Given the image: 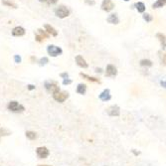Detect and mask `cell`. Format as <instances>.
<instances>
[{
  "label": "cell",
  "mask_w": 166,
  "mask_h": 166,
  "mask_svg": "<svg viewBox=\"0 0 166 166\" xmlns=\"http://www.w3.org/2000/svg\"><path fill=\"white\" fill-rule=\"evenodd\" d=\"M107 22L109 23V24H114V25H118L120 23V18H118V14L113 13V14H109V17L107 18Z\"/></svg>",
  "instance_id": "cell-10"
},
{
  "label": "cell",
  "mask_w": 166,
  "mask_h": 166,
  "mask_svg": "<svg viewBox=\"0 0 166 166\" xmlns=\"http://www.w3.org/2000/svg\"><path fill=\"white\" fill-rule=\"evenodd\" d=\"M45 89L49 93H52L60 91V88H59V86H58L57 82H54V81L45 82Z\"/></svg>",
  "instance_id": "cell-5"
},
{
  "label": "cell",
  "mask_w": 166,
  "mask_h": 166,
  "mask_svg": "<svg viewBox=\"0 0 166 166\" xmlns=\"http://www.w3.org/2000/svg\"><path fill=\"white\" fill-rule=\"evenodd\" d=\"M76 63H77V65H78L79 67L83 68V69H86V68L89 67L86 61L84 59L83 56H81V55H78L76 57Z\"/></svg>",
  "instance_id": "cell-11"
},
{
  "label": "cell",
  "mask_w": 166,
  "mask_h": 166,
  "mask_svg": "<svg viewBox=\"0 0 166 166\" xmlns=\"http://www.w3.org/2000/svg\"><path fill=\"white\" fill-rule=\"evenodd\" d=\"M132 152H133V153H134V154H135V155H139V154H140V152H139V151H138V152H136V151H135V150H134V149H133V150H132Z\"/></svg>",
  "instance_id": "cell-35"
},
{
  "label": "cell",
  "mask_w": 166,
  "mask_h": 166,
  "mask_svg": "<svg viewBox=\"0 0 166 166\" xmlns=\"http://www.w3.org/2000/svg\"><path fill=\"white\" fill-rule=\"evenodd\" d=\"M44 28H45L46 32L49 35H52V36H54V37L58 36V31L53 26H51V25H49V24H45L44 25Z\"/></svg>",
  "instance_id": "cell-14"
},
{
  "label": "cell",
  "mask_w": 166,
  "mask_h": 166,
  "mask_svg": "<svg viewBox=\"0 0 166 166\" xmlns=\"http://www.w3.org/2000/svg\"><path fill=\"white\" fill-rule=\"evenodd\" d=\"M11 132L9 131L7 128H0V138L3 136H7V135H10Z\"/></svg>",
  "instance_id": "cell-23"
},
{
  "label": "cell",
  "mask_w": 166,
  "mask_h": 166,
  "mask_svg": "<svg viewBox=\"0 0 166 166\" xmlns=\"http://www.w3.org/2000/svg\"><path fill=\"white\" fill-rule=\"evenodd\" d=\"M165 3H166V0H157V1L154 2V3H153L152 8H153V9L162 8V7L165 6Z\"/></svg>",
  "instance_id": "cell-18"
},
{
  "label": "cell",
  "mask_w": 166,
  "mask_h": 166,
  "mask_svg": "<svg viewBox=\"0 0 166 166\" xmlns=\"http://www.w3.org/2000/svg\"><path fill=\"white\" fill-rule=\"evenodd\" d=\"M124 1H126V2H127V1H129V0H124Z\"/></svg>",
  "instance_id": "cell-37"
},
{
  "label": "cell",
  "mask_w": 166,
  "mask_h": 166,
  "mask_svg": "<svg viewBox=\"0 0 166 166\" xmlns=\"http://www.w3.org/2000/svg\"><path fill=\"white\" fill-rule=\"evenodd\" d=\"M37 34H39L40 36H42L44 39H48L49 37H50V35H49L48 33H46L45 31H43L42 29H38V33H37Z\"/></svg>",
  "instance_id": "cell-25"
},
{
  "label": "cell",
  "mask_w": 166,
  "mask_h": 166,
  "mask_svg": "<svg viewBox=\"0 0 166 166\" xmlns=\"http://www.w3.org/2000/svg\"><path fill=\"white\" fill-rule=\"evenodd\" d=\"M26 137L28 139H30V140H34L35 138L37 137V134H36V132H34V131H26Z\"/></svg>",
  "instance_id": "cell-22"
},
{
  "label": "cell",
  "mask_w": 166,
  "mask_h": 166,
  "mask_svg": "<svg viewBox=\"0 0 166 166\" xmlns=\"http://www.w3.org/2000/svg\"><path fill=\"white\" fill-rule=\"evenodd\" d=\"M25 33H26V32H25V29L23 27H21V26H17V27L13 28V30H12V35H13V36H15V37L24 36Z\"/></svg>",
  "instance_id": "cell-13"
},
{
  "label": "cell",
  "mask_w": 166,
  "mask_h": 166,
  "mask_svg": "<svg viewBox=\"0 0 166 166\" xmlns=\"http://www.w3.org/2000/svg\"><path fill=\"white\" fill-rule=\"evenodd\" d=\"M143 19L146 21L147 23H150L153 20V17L148 13H143Z\"/></svg>",
  "instance_id": "cell-24"
},
{
  "label": "cell",
  "mask_w": 166,
  "mask_h": 166,
  "mask_svg": "<svg viewBox=\"0 0 166 166\" xmlns=\"http://www.w3.org/2000/svg\"><path fill=\"white\" fill-rule=\"evenodd\" d=\"M2 4H3V5H5V6L11 7V8H14V9L17 8V5H16L14 2L10 1V0H2Z\"/></svg>",
  "instance_id": "cell-20"
},
{
  "label": "cell",
  "mask_w": 166,
  "mask_h": 166,
  "mask_svg": "<svg viewBox=\"0 0 166 166\" xmlns=\"http://www.w3.org/2000/svg\"><path fill=\"white\" fill-rule=\"evenodd\" d=\"M80 76L82 77V78L86 79V80H88V81H90V82H93V83H99V84L100 83V81L99 80V79L93 78V77H91V76H88V75H86V74L81 73Z\"/></svg>",
  "instance_id": "cell-17"
},
{
  "label": "cell",
  "mask_w": 166,
  "mask_h": 166,
  "mask_svg": "<svg viewBox=\"0 0 166 166\" xmlns=\"http://www.w3.org/2000/svg\"><path fill=\"white\" fill-rule=\"evenodd\" d=\"M47 63H49V59L47 57H43L42 59H40V61H39V64H40V66H45Z\"/></svg>",
  "instance_id": "cell-27"
},
{
  "label": "cell",
  "mask_w": 166,
  "mask_h": 166,
  "mask_svg": "<svg viewBox=\"0 0 166 166\" xmlns=\"http://www.w3.org/2000/svg\"><path fill=\"white\" fill-rule=\"evenodd\" d=\"M28 90H30V91L35 90V86H33V85H28Z\"/></svg>",
  "instance_id": "cell-33"
},
{
  "label": "cell",
  "mask_w": 166,
  "mask_h": 166,
  "mask_svg": "<svg viewBox=\"0 0 166 166\" xmlns=\"http://www.w3.org/2000/svg\"><path fill=\"white\" fill-rule=\"evenodd\" d=\"M70 84H72V80H70V79H64L63 85H70Z\"/></svg>",
  "instance_id": "cell-30"
},
{
  "label": "cell",
  "mask_w": 166,
  "mask_h": 166,
  "mask_svg": "<svg viewBox=\"0 0 166 166\" xmlns=\"http://www.w3.org/2000/svg\"><path fill=\"white\" fill-rule=\"evenodd\" d=\"M95 72H97V73H102V70L100 69V68H97V69H95Z\"/></svg>",
  "instance_id": "cell-34"
},
{
  "label": "cell",
  "mask_w": 166,
  "mask_h": 166,
  "mask_svg": "<svg viewBox=\"0 0 166 166\" xmlns=\"http://www.w3.org/2000/svg\"><path fill=\"white\" fill-rule=\"evenodd\" d=\"M60 76H61V78H63V79H68V78H69V74H68V73H62Z\"/></svg>",
  "instance_id": "cell-32"
},
{
  "label": "cell",
  "mask_w": 166,
  "mask_h": 166,
  "mask_svg": "<svg viewBox=\"0 0 166 166\" xmlns=\"http://www.w3.org/2000/svg\"><path fill=\"white\" fill-rule=\"evenodd\" d=\"M135 8H136V10L138 11V13H144L145 12V4L143 3V2H136V3L134 4Z\"/></svg>",
  "instance_id": "cell-15"
},
{
  "label": "cell",
  "mask_w": 166,
  "mask_h": 166,
  "mask_svg": "<svg viewBox=\"0 0 166 166\" xmlns=\"http://www.w3.org/2000/svg\"><path fill=\"white\" fill-rule=\"evenodd\" d=\"M14 61H15L16 64H20L22 59H21V57L19 55H15V56H14Z\"/></svg>",
  "instance_id": "cell-29"
},
{
  "label": "cell",
  "mask_w": 166,
  "mask_h": 166,
  "mask_svg": "<svg viewBox=\"0 0 166 166\" xmlns=\"http://www.w3.org/2000/svg\"><path fill=\"white\" fill-rule=\"evenodd\" d=\"M7 109H8V111L15 113H20L25 111V107L22 104H20L18 102H16V100H11L8 104V106H7Z\"/></svg>",
  "instance_id": "cell-1"
},
{
  "label": "cell",
  "mask_w": 166,
  "mask_h": 166,
  "mask_svg": "<svg viewBox=\"0 0 166 166\" xmlns=\"http://www.w3.org/2000/svg\"><path fill=\"white\" fill-rule=\"evenodd\" d=\"M77 93H80V95H85L86 93V86L85 84H79L77 86Z\"/></svg>",
  "instance_id": "cell-16"
},
{
  "label": "cell",
  "mask_w": 166,
  "mask_h": 166,
  "mask_svg": "<svg viewBox=\"0 0 166 166\" xmlns=\"http://www.w3.org/2000/svg\"><path fill=\"white\" fill-rule=\"evenodd\" d=\"M100 100H102V102H107V100H109L111 99V92H109V89H107V90H104L102 93H100V95H99Z\"/></svg>",
  "instance_id": "cell-12"
},
{
  "label": "cell",
  "mask_w": 166,
  "mask_h": 166,
  "mask_svg": "<svg viewBox=\"0 0 166 166\" xmlns=\"http://www.w3.org/2000/svg\"><path fill=\"white\" fill-rule=\"evenodd\" d=\"M69 98V93L66 91H58L53 93V99L58 102H64Z\"/></svg>",
  "instance_id": "cell-2"
},
{
  "label": "cell",
  "mask_w": 166,
  "mask_h": 166,
  "mask_svg": "<svg viewBox=\"0 0 166 166\" xmlns=\"http://www.w3.org/2000/svg\"><path fill=\"white\" fill-rule=\"evenodd\" d=\"M40 2H43V3H46L48 5H54V4L57 3L59 0H39Z\"/></svg>",
  "instance_id": "cell-26"
},
{
  "label": "cell",
  "mask_w": 166,
  "mask_h": 166,
  "mask_svg": "<svg viewBox=\"0 0 166 166\" xmlns=\"http://www.w3.org/2000/svg\"><path fill=\"white\" fill-rule=\"evenodd\" d=\"M47 52H48V54L51 56V57H58V56H60L63 54V50L58 46L49 45L47 47Z\"/></svg>",
  "instance_id": "cell-4"
},
{
  "label": "cell",
  "mask_w": 166,
  "mask_h": 166,
  "mask_svg": "<svg viewBox=\"0 0 166 166\" xmlns=\"http://www.w3.org/2000/svg\"><path fill=\"white\" fill-rule=\"evenodd\" d=\"M107 113L111 116H118L120 114V109L118 106H111L107 109Z\"/></svg>",
  "instance_id": "cell-9"
},
{
  "label": "cell",
  "mask_w": 166,
  "mask_h": 166,
  "mask_svg": "<svg viewBox=\"0 0 166 166\" xmlns=\"http://www.w3.org/2000/svg\"><path fill=\"white\" fill-rule=\"evenodd\" d=\"M118 75V70L113 65H107L106 69V76L109 78H114Z\"/></svg>",
  "instance_id": "cell-8"
},
{
  "label": "cell",
  "mask_w": 166,
  "mask_h": 166,
  "mask_svg": "<svg viewBox=\"0 0 166 166\" xmlns=\"http://www.w3.org/2000/svg\"><path fill=\"white\" fill-rule=\"evenodd\" d=\"M35 40H36L37 42H39V43H41V42H43L44 38L42 36H40L39 34H36L35 35Z\"/></svg>",
  "instance_id": "cell-28"
},
{
  "label": "cell",
  "mask_w": 166,
  "mask_h": 166,
  "mask_svg": "<svg viewBox=\"0 0 166 166\" xmlns=\"http://www.w3.org/2000/svg\"><path fill=\"white\" fill-rule=\"evenodd\" d=\"M140 66L142 67H152V62L150 60L147 59H143L140 61Z\"/></svg>",
  "instance_id": "cell-21"
},
{
  "label": "cell",
  "mask_w": 166,
  "mask_h": 166,
  "mask_svg": "<svg viewBox=\"0 0 166 166\" xmlns=\"http://www.w3.org/2000/svg\"><path fill=\"white\" fill-rule=\"evenodd\" d=\"M55 14L57 17L61 18V19H64V18H66L70 15V10L65 5H60L59 7L56 8Z\"/></svg>",
  "instance_id": "cell-3"
},
{
  "label": "cell",
  "mask_w": 166,
  "mask_h": 166,
  "mask_svg": "<svg viewBox=\"0 0 166 166\" xmlns=\"http://www.w3.org/2000/svg\"><path fill=\"white\" fill-rule=\"evenodd\" d=\"M85 2L86 4H89V5H95V2L93 0H85Z\"/></svg>",
  "instance_id": "cell-31"
},
{
  "label": "cell",
  "mask_w": 166,
  "mask_h": 166,
  "mask_svg": "<svg viewBox=\"0 0 166 166\" xmlns=\"http://www.w3.org/2000/svg\"><path fill=\"white\" fill-rule=\"evenodd\" d=\"M102 9L106 12H111L114 8V3L111 0H104L102 3Z\"/></svg>",
  "instance_id": "cell-7"
},
{
  "label": "cell",
  "mask_w": 166,
  "mask_h": 166,
  "mask_svg": "<svg viewBox=\"0 0 166 166\" xmlns=\"http://www.w3.org/2000/svg\"><path fill=\"white\" fill-rule=\"evenodd\" d=\"M156 37L159 39L161 45H162L163 50H165V35L162 34V33H157V34H156Z\"/></svg>",
  "instance_id": "cell-19"
},
{
  "label": "cell",
  "mask_w": 166,
  "mask_h": 166,
  "mask_svg": "<svg viewBox=\"0 0 166 166\" xmlns=\"http://www.w3.org/2000/svg\"><path fill=\"white\" fill-rule=\"evenodd\" d=\"M38 166H51V165H47V164H43V165H42V164H40V165H38Z\"/></svg>",
  "instance_id": "cell-36"
},
{
  "label": "cell",
  "mask_w": 166,
  "mask_h": 166,
  "mask_svg": "<svg viewBox=\"0 0 166 166\" xmlns=\"http://www.w3.org/2000/svg\"><path fill=\"white\" fill-rule=\"evenodd\" d=\"M36 154L40 159H45V158H47L49 156L50 151H49V149L45 146H40L36 148Z\"/></svg>",
  "instance_id": "cell-6"
}]
</instances>
